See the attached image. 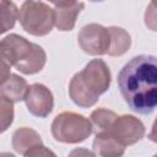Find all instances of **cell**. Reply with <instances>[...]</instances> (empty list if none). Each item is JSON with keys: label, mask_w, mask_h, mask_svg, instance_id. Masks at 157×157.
Instances as JSON below:
<instances>
[{"label": "cell", "mask_w": 157, "mask_h": 157, "mask_svg": "<svg viewBox=\"0 0 157 157\" xmlns=\"http://www.w3.org/2000/svg\"><path fill=\"white\" fill-rule=\"evenodd\" d=\"M18 12L20 10H17V6L12 1H6V0L0 1V16H1L0 32L1 33L7 32L15 26L16 20H18Z\"/></svg>", "instance_id": "cell-15"}, {"label": "cell", "mask_w": 157, "mask_h": 157, "mask_svg": "<svg viewBox=\"0 0 157 157\" xmlns=\"http://www.w3.org/2000/svg\"><path fill=\"white\" fill-rule=\"evenodd\" d=\"M118 87L131 110L152 113L157 108V58L134 56L119 71Z\"/></svg>", "instance_id": "cell-1"}, {"label": "cell", "mask_w": 157, "mask_h": 157, "mask_svg": "<svg viewBox=\"0 0 157 157\" xmlns=\"http://www.w3.org/2000/svg\"><path fill=\"white\" fill-rule=\"evenodd\" d=\"M148 139L152 142H156L157 144V118L155 119V121L152 124V128H151V131L148 132Z\"/></svg>", "instance_id": "cell-20"}, {"label": "cell", "mask_w": 157, "mask_h": 157, "mask_svg": "<svg viewBox=\"0 0 157 157\" xmlns=\"http://www.w3.org/2000/svg\"><path fill=\"white\" fill-rule=\"evenodd\" d=\"M0 157H15V156L12 153H10V152H1Z\"/></svg>", "instance_id": "cell-21"}, {"label": "cell", "mask_w": 157, "mask_h": 157, "mask_svg": "<svg viewBox=\"0 0 157 157\" xmlns=\"http://www.w3.org/2000/svg\"><path fill=\"white\" fill-rule=\"evenodd\" d=\"M11 144H12L13 150L17 153L25 155L32 147L40 145L42 137L36 130H33L31 128H20L13 131Z\"/></svg>", "instance_id": "cell-12"}, {"label": "cell", "mask_w": 157, "mask_h": 157, "mask_svg": "<svg viewBox=\"0 0 157 157\" xmlns=\"http://www.w3.org/2000/svg\"><path fill=\"white\" fill-rule=\"evenodd\" d=\"M18 21L27 33L37 37L47 36L55 26V11L43 1L28 0L21 5Z\"/></svg>", "instance_id": "cell-4"}, {"label": "cell", "mask_w": 157, "mask_h": 157, "mask_svg": "<svg viewBox=\"0 0 157 157\" xmlns=\"http://www.w3.org/2000/svg\"><path fill=\"white\" fill-rule=\"evenodd\" d=\"M153 157H157V155H155V156H153Z\"/></svg>", "instance_id": "cell-22"}, {"label": "cell", "mask_w": 157, "mask_h": 157, "mask_svg": "<svg viewBox=\"0 0 157 157\" xmlns=\"http://www.w3.org/2000/svg\"><path fill=\"white\" fill-rule=\"evenodd\" d=\"M90 118H91L92 125L97 129V132H104L112 128L118 115L113 110H109L105 108H97L91 113Z\"/></svg>", "instance_id": "cell-14"}, {"label": "cell", "mask_w": 157, "mask_h": 157, "mask_svg": "<svg viewBox=\"0 0 157 157\" xmlns=\"http://www.w3.org/2000/svg\"><path fill=\"white\" fill-rule=\"evenodd\" d=\"M28 85L26 80L16 74H11L10 77L1 83L0 87V97L6 98L7 101L15 103L20 101H25L26 93L28 91Z\"/></svg>", "instance_id": "cell-11"}, {"label": "cell", "mask_w": 157, "mask_h": 157, "mask_svg": "<svg viewBox=\"0 0 157 157\" xmlns=\"http://www.w3.org/2000/svg\"><path fill=\"white\" fill-rule=\"evenodd\" d=\"M55 11V27L59 31H71L75 27L76 18L85 4L81 1H53Z\"/></svg>", "instance_id": "cell-9"}, {"label": "cell", "mask_w": 157, "mask_h": 157, "mask_svg": "<svg viewBox=\"0 0 157 157\" xmlns=\"http://www.w3.org/2000/svg\"><path fill=\"white\" fill-rule=\"evenodd\" d=\"M145 26L153 32H157V0L151 1L146 7L144 16Z\"/></svg>", "instance_id": "cell-17"}, {"label": "cell", "mask_w": 157, "mask_h": 157, "mask_svg": "<svg viewBox=\"0 0 157 157\" xmlns=\"http://www.w3.org/2000/svg\"><path fill=\"white\" fill-rule=\"evenodd\" d=\"M25 103L32 115L45 118L52 113L54 108V97L47 86L42 83H33L28 87Z\"/></svg>", "instance_id": "cell-8"}, {"label": "cell", "mask_w": 157, "mask_h": 157, "mask_svg": "<svg viewBox=\"0 0 157 157\" xmlns=\"http://www.w3.org/2000/svg\"><path fill=\"white\" fill-rule=\"evenodd\" d=\"M67 157H97L96 153H93L92 151L87 150V148H82V147H77L74 148Z\"/></svg>", "instance_id": "cell-19"}, {"label": "cell", "mask_w": 157, "mask_h": 157, "mask_svg": "<svg viewBox=\"0 0 157 157\" xmlns=\"http://www.w3.org/2000/svg\"><path fill=\"white\" fill-rule=\"evenodd\" d=\"M0 50L1 59L25 75L39 72L47 63V54L40 45L15 33L1 39Z\"/></svg>", "instance_id": "cell-3"}, {"label": "cell", "mask_w": 157, "mask_h": 157, "mask_svg": "<svg viewBox=\"0 0 157 157\" xmlns=\"http://www.w3.org/2000/svg\"><path fill=\"white\" fill-rule=\"evenodd\" d=\"M114 139H117L125 147L136 144L145 135V125L144 123L134 115L124 114L117 118L114 124L108 131Z\"/></svg>", "instance_id": "cell-7"}, {"label": "cell", "mask_w": 157, "mask_h": 157, "mask_svg": "<svg viewBox=\"0 0 157 157\" xmlns=\"http://www.w3.org/2000/svg\"><path fill=\"white\" fill-rule=\"evenodd\" d=\"M110 34V47L108 55L119 56L125 54L131 47V37L130 34L121 27H108Z\"/></svg>", "instance_id": "cell-13"}, {"label": "cell", "mask_w": 157, "mask_h": 157, "mask_svg": "<svg viewBox=\"0 0 157 157\" xmlns=\"http://www.w3.org/2000/svg\"><path fill=\"white\" fill-rule=\"evenodd\" d=\"M13 105L12 102L0 97V117H1V132H4L13 121Z\"/></svg>", "instance_id": "cell-16"}, {"label": "cell", "mask_w": 157, "mask_h": 157, "mask_svg": "<svg viewBox=\"0 0 157 157\" xmlns=\"http://www.w3.org/2000/svg\"><path fill=\"white\" fill-rule=\"evenodd\" d=\"M25 157H56V155L48 147H45L43 144L37 145L28 150L25 155Z\"/></svg>", "instance_id": "cell-18"}, {"label": "cell", "mask_w": 157, "mask_h": 157, "mask_svg": "<svg viewBox=\"0 0 157 157\" xmlns=\"http://www.w3.org/2000/svg\"><path fill=\"white\" fill-rule=\"evenodd\" d=\"M77 42L81 49L90 55L98 56L108 54L110 47L109 29L98 23H88L78 32Z\"/></svg>", "instance_id": "cell-6"}, {"label": "cell", "mask_w": 157, "mask_h": 157, "mask_svg": "<svg viewBox=\"0 0 157 157\" xmlns=\"http://www.w3.org/2000/svg\"><path fill=\"white\" fill-rule=\"evenodd\" d=\"M93 131L91 120L74 112L59 113L52 123L53 137L64 144H78L85 141Z\"/></svg>", "instance_id": "cell-5"}, {"label": "cell", "mask_w": 157, "mask_h": 157, "mask_svg": "<svg viewBox=\"0 0 157 157\" xmlns=\"http://www.w3.org/2000/svg\"><path fill=\"white\" fill-rule=\"evenodd\" d=\"M93 151L99 157H123L125 146L109 132H97L93 140Z\"/></svg>", "instance_id": "cell-10"}, {"label": "cell", "mask_w": 157, "mask_h": 157, "mask_svg": "<svg viewBox=\"0 0 157 157\" xmlns=\"http://www.w3.org/2000/svg\"><path fill=\"white\" fill-rule=\"evenodd\" d=\"M110 80L108 65L102 59H93L82 71L72 76L69 83V96L81 108L92 107L97 103L99 96L108 91Z\"/></svg>", "instance_id": "cell-2"}]
</instances>
